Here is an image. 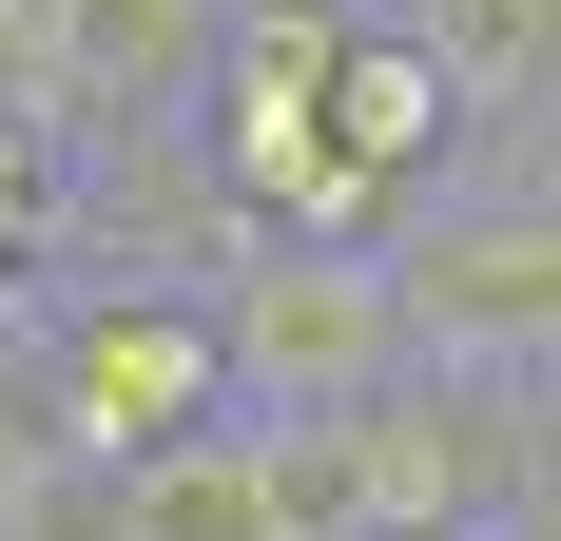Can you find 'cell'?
<instances>
[{
    "mask_svg": "<svg viewBox=\"0 0 561 541\" xmlns=\"http://www.w3.org/2000/svg\"><path fill=\"white\" fill-rule=\"evenodd\" d=\"M368 270H388L407 368H465V387L542 368L561 348V136L542 116H465V156L368 232Z\"/></svg>",
    "mask_w": 561,
    "mask_h": 541,
    "instance_id": "6da1fadb",
    "label": "cell"
},
{
    "mask_svg": "<svg viewBox=\"0 0 561 541\" xmlns=\"http://www.w3.org/2000/svg\"><path fill=\"white\" fill-rule=\"evenodd\" d=\"M214 368H232V426H330V406H368L407 368L388 270L310 252V232H232L214 252Z\"/></svg>",
    "mask_w": 561,
    "mask_h": 541,
    "instance_id": "7a4b0ae2",
    "label": "cell"
},
{
    "mask_svg": "<svg viewBox=\"0 0 561 541\" xmlns=\"http://www.w3.org/2000/svg\"><path fill=\"white\" fill-rule=\"evenodd\" d=\"M20 406H39V445H78V464H156V445L232 426V368H214V290H156V270L78 290V310L39 329Z\"/></svg>",
    "mask_w": 561,
    "mask_h": 541,
    "instance_id": "3957f363",
    "label": "cell"
},
{
    "mask_svg": "<svg viewBox=\"0 0 561 541\" xmlns=\"http://www.w3.org/2000/svg\"><path fill=\"white\" fill-rule=\"evenodd\" d=\"M0 58H20L0 97H78V116H116V136H174L194 78H214V0H20Z\"/></svg>",
    "mask_w": 561,
    "mask_h": 541,
    "instance_id": "277c9868",
    "label": "cell"
},
{
    "mask_svg": "<svg viewBox=\"0 0 561 541\" xmlns=\"http://www.w3.org/2000/svg\"><path fill=\"white\" fill-rule=\"evenodd\" d=\"M310 116H330V156L368 174V194H426V174L465 156V78H446V39H426V20H388V0H368V20H348L330 39V78H310Z\"/></svg>",
    "mask_w": 561,
    "mask_h": 541,
    "instance_id": "5b68a950",
    "label": "cell"
},
{
    "mask_svg": "<svg viewBox=\"0 0 561 541\" xmlns=\"http://www.w3.org/2000/svg\"><path fill=\"white\" fill-rule=\"evenodd\" d=\"M116 541H272L252 445H232V426H194V445H156V464H116Z\"/></svg>",
    "mask_w": 561,
    "mask_h": 541,
    "instance_id": "8992f818",
    "label": "cell"
},
{
    "mask_svg": "<svg viewBox=\"0 0 561 541\" xmlns=\"http://www.w3.org/2000/svg\"><path fill=\"white\" fill-rule=\"evenodd\" d=\"M39 252H58V136H39L20 97H0V310L39 290Z\"/></svg>",
    "mask_w": 561,
    "mask_h": 541,
    "instance_id": "52a82bcc",
    "label": "cell"
}]
</instances>
